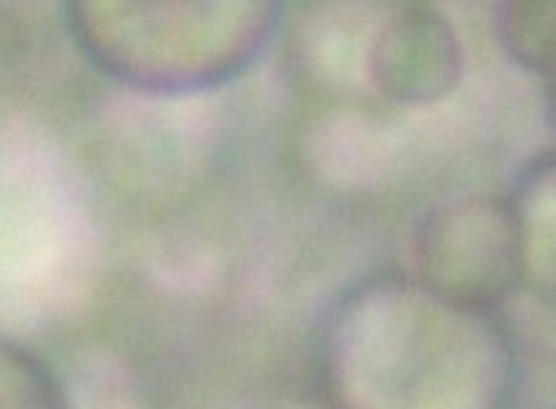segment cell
Returning a JSON list of instances; mask_svg holds the SVG:
<instances>
[{
  "label": "cell",
  "mask_w": 556,
  "mask_h": 409,
  "mask_svg": "<svg viewBox=\"0 0 556 409\" xmlns=\"http://www.w3.org/2000/svg\"><path fill=\"white\" fill-rule=\"evenodd\" d=\"M314 376L326 409H515L523 356L503 307L381 269L328 305Z\"/></svg>",
  "instance_id": "cell-1"
},
{
  "label": "cell",
  "mask_w": 556,
  "mask_h": 409,
  "mask_svg": "<svg viewBox=\"0 0 556 409\" xmlns=\"http://www.w3.org/2000/svg\"><path fill=\"white\" fill-rule=\"evenodd\" d=\"M65 25L87 63L154 97L210 92L245 74L269 48L281 5L265 0H80Z\"/></svg>",
  "instance_id": "cell-2"
},
{
  "label": "cell",
  "mask_w": 556,
  "mask_h": 409,
  "mask_svg": "<svg viewBox=\"0 0 556 409\" xmlns=\"http://www.w3.org/2000/svg\"><path fill=\"white\" fill-rule=\"evenodd\" d=\"M414 274L454 296L503 307L523 281V245L507 194L466 192L439 201L412 237Z\"/></svg>",
  "instance_id": "cell-3"
},
{
  "label": "cell",
  "mask_w": 556,
  "mask_h": 409,
  "mask_svg": "<svg viewBox=\"0 0 556 409\" xmlns=\"http://www.w3.org/2000/svg\"><path fill=\"white\" fill-rule=\"evenodd\" d=\"M460 44L452 25L432 8H405L381 27L369 69L381 92L401 101H432L460 76Z\"/></svg>",
  "instance_id": "cell-4"
},
{
  "label": "cell",
  "mask_w": 556,
  "mask_h": 409,
  "mask_svg": "<svg viewBox=\"0 0 556 409\" xmlns=\"http://www.w3.org/2000/svg\"><path fill=\"white\" fill-rule=\"evenodd\" d=\"M507 196L521 232L526 281L549 301L554 296V152L545 150L530 158Z\"/></svg>",
  "instance_id": "cell-5"
},
{
  "label": "cell",
  "mask_w": 556,
  "mask_h": 409,
  "mask_svg": "<svg viewBox=\"0 0 556 409\" xmlns=\"http://www.w3.org/2000/svg\"><path fill=\"white\" fill-rule=\"evenodd\" d=\"M0 409H74L52 362L8 334H0Z\"/></svg>",
  "instance_id": "cell-6"
},
{
  "label": "cell",
  "mask_w": 556,
  "mask_h": 409,
  "mask_svg": "<svg viewBox=\"0 0 556 409\" xmlns=\"http://www.w3.org/2000/svg\"><path fill=\"white\" fill-rule=\"evenodd\" d=\"M494 23L505 54L549 82L554 76V3H501Z\"/></svg>",
  "instance_id": "cell-7"
}]
</instances>
